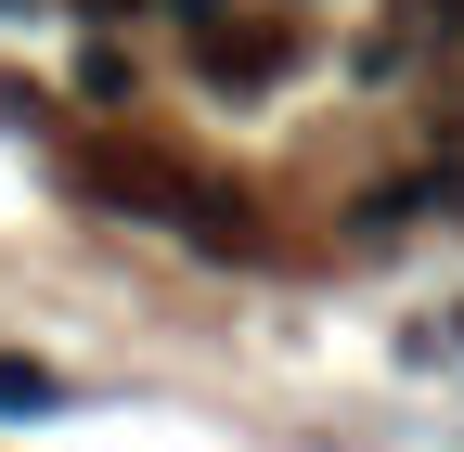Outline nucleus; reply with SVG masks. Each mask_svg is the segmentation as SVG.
I'll return each mask as SVG.
<instances>
[{
  "mask_svg": "<svg viewBox=\"0 0 464 452\" xmlns=\"http://www.w3.org/2000/svg\"><path fill=\"white\" fill-rule=\"evenodd\" d=\"M78 182H91L103 207H142V220H181V194H194V168H181V155H155V142H78Z\"/></svg>",
  "mask_w": 464,
  "mask_h": 452,
  "instance_id": "1",
  "label": "nucleus"
},
{
  "mask_svg": "<svg viewBox=\"0 0 464 452\" xmlns=\"http://www.w3.org/2000/svg\"><path fill=\"white\" fill-rule=\"evenodd\" d=\"M284 52H297L284 26H207V39H194V65H207V91H271V78H284Z\"/></svg>",
  "mask_w": 464,
  "mask_h": 452,
  "instance_id": "2",
  "label": "nucleus"
},
{
  "mask_svg": "<svg viewBox=\"0 0 464 452\" xmlns=\"http://www.w3.org/2000/svg\"><path fill=\"white\" fill-rule=\"evenodd\" d=\"M181 233H194L207 259H258V246H271V233H258V207H246V194H219V182L181 194Z\"/></svg>",
  "mask_w": 464,
  "mask_h": 452,
  "instance_id": "3",
  "label": "nucleus"
},
{
  "mask_svg": "<svg viewBox=\"0 0 464 452\" xmlns=\"http://www.w3.org/2000/svg\"><path fill=\"white\" fill-rule=\"evenodd\" d=\"M0 414H52V375L39 362H0Z\"/></svg>",
  "mask_w": 464,
  "mask_h": 452,
  "instance_id": "4",
  "label": "nucleus"
},
{
  "mask_svg": "<svg viewBox=\"0 0 464 452\" xmlns=\"http://www.w3.org/2000/svg\"><path fill=\"white\" fill-rule=\"evenodd\" d=\"M400 39H464V0H400Z\"/></svg>",
  "mask_w": 464,
  "mask_h": 452,
  "instance_id": "5",
  "label": "nucleus"
},
{
  "mask_svg": "<svg viewBox=\"0 0 464 452\" xmlns=\"http://www.w3.org/2000/svg\"><path fill=\"white\" fill-rule=\"evenodd\" d=\"M78 14H91V26H116V14H142V0H78Z\"/></svg>",
  "mask_w": 464,
  "mask_h": 452,
  "instance_id": "6",
  "label": "nucleus"
}]
</instances>
